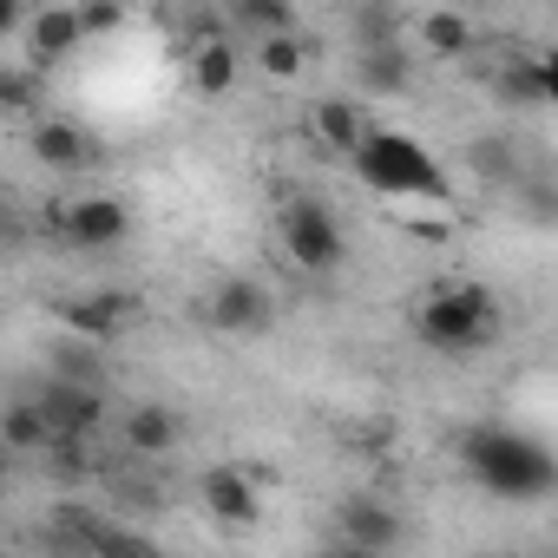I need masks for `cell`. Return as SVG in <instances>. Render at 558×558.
<instances>
[{
  "instance_id": "cell-1",
  "label": "cell",
  "mask_w": 558,
  "mask_h": 558,
  "mask_svg": "<svg viewBox=\"0 0 558 558\" xmlns=\"http://www.w3.org/2000/svg\"><path fill=\"white\" fill-rule=\"evenodd\" d=\"M460 466L473 473V486H480V493L512 499V506L545 499V493H551V480H558L551 447H545V440H532V434H519V427H499V421H480V427H466V434H460Z\"/></svg>"
},
{
  "instance_id": "cell-2",
  "label": "cell",
  "mask_w": 558,
  "mask_h": 558,
  "mask_svg": "<svg viewBox=\"0 0 558 558\" xmlns=\"http://www.w3.org/2000/svg\"><path fill=\"white\" fill-rule=\"evenodd\" d=\"M414 336L434 355H473L499 336V296L486 283H434L414 303Z\"/></svg>"
},
{
  "instance_id": "cell-3",
  "label": "cell",
  "mask_w": 558,
  "mask_h": 558,
  "mask_svg": "<svg viewBox=\"0 0 558 558\" xmlns=\"http://www.w3.org/2000/svg\"><path fill=\"white\" fill-rule=\"evenodd\" d=\"M355 178L368 184V191H381V197H421V204H440V197H453V178H447V165L414 138V132H368V145L355 151Z\"/></svg>"
},
{
  "instance_id": "cell-4",
  "label": "cell",
  "mask_w": 558,
  "mask_h": 558,
  "mask_svg": "<svg viewBox=\"0 0 558 558\" xmlns=\"http://www.w3.org/2000/svg\"><path fill=\"white\" fill-rule=\"evenodd\" d=\"M276 230H283L290 263L310 269V276H329V269L342 263V223L329 217L323 197H290L283 210H276Z\"/></svg>"
},
{
  "instance_id": "cell-5",
  "label": "cell",
  "mask_w": 558,
  "mask_h": 558,
  "mask_svg": "<svg viewBox=\"0 0 558 558\" xmlns=\"http://www.w3.org/2000/svg\"><path fill=\"white\" fill-rule=\"evenodd\" d=\"M47 223H53V230H60L73 250H112V243H125V230H132V210H125L119 197L93 191V197L53 204V210H47Z\"/></svg>"
},
{
  "instance_id": "cell-6",
  "label": "cell",
  "mask_w": 558,
  "mask_h": 558,
  "mask_svg": "<svg viewBox=\"0 0 558 558\" xmlns=\"http://www.w3.org/2000/svg\"><path fill=\"white\" fill-rule=\"evenodd\" d=\"M336 545L381 558V551L401 545V512H395L381 493H349V499L336 506Z\"/></svg>"
},
{
  "instance_id": "cell-7",
  "label": "cell",
  "mask_w": 558,
  "mask_h": 558,
  "mask_svg": "<svg viewBox=\"0 0 558 558\" xmlns=\"http://www.w3.org/2000/svg\"><path fill=\"white\" fill-rule=\"evenodd\" d=\"M269 316H276V303H269V290L256 283V276H223V283L210 290V303H204V323L217 336H263Z\"/></svg>"
},
{
  "instance_id": "cell-8",
  "label": "cell",
  "mask_w": 558,
  "mask_h": 558,
  "mask_svg": "<svg viewBox=\"0 0 558 558\" xmlns=\"http://www.w3.org/2000/svg\"><path fill=\"white\" fill-rule=\"evenodd\" d=\"M34 401H40L53 440H93L99 421H106V395H99L93 381H47Z\"/></svg>"
},
{
  "instance_id": "cell-9",
  "label": "cell",
  "mask_w": 558,
  "mask_h": 558,
  "mask_svg": "<svg viewBox=\"0 0 558 558\" xmlns=\"http://www.w3.org/2000/svg\"><path fill=\"white\" fill-rule=\"evenodd\" d=\"M197 493H204V512H210L217 525H230V532H250V525L263 519V493H256V480H250L243 466H210V473L197 480Z\"/></svg>"
},
{
  "instance_id": "cell-10",
  "label": "cell",
  "mask_w": 558,
  "mask_h": 558,
  "mask_svg": "<svg viewBox=\"0 0 558 558\" xmlns=\"http://www.w3.org/2000/svg\"><path fill=\"white\" fill-rule=\"evenodd\" d=\"M60 316H66V336H73V342H93V349H99V342H112V336L138 316V296H132V290H93V296H73Z\"/></svg>"
},
{
  "instance_id": "cell-11",
  "label": "cell",
  "mask_w": 558,
  "mask_h": 558,
  "mask_svg": "<svg viewBox=\"0 0 558 558\" xmlns=\"http://www.w3.org/2000/svg\"><path fill=\"white\" fill-rule=\"evenodd\" d=\"M310 138H316L329 158H349V165H355V151L368 145V119H362V106H349L342 93H329V99L310 106Z\"/></svg>"
},
{
  "instance_id": "cell-12",
  "label": "cell",
  "mask_w": 558,
  "mask_h": 558,
  "mask_svg": "<svg viewBox=\"0 0 558 558\" xmlns=\"http://www.w3.org/2000/svg\"><path fill=\"white\" fill-rule=\"evenodd\" d=\"M73 47H80L73 8H40V14H27V66H34V73H40V66H60Z\"/></svg>"
},
{
  "instance_id": "cell-13",
  "label": "cell",
  "mask_w": 558,
  "mask_h": 558,
  "mask_svg": "<svg viewBox=\"0 0 558 558\" xmlns=\"http://www.w3.org/2000/svg\"><path fill=\"white\" fill-rule=\"evenodd\" d=\"M551 93H558V66L545 53H519V60L499 66V99L506 106H545Z\"/></svg>"
},
{
  "instance_id": "cell-14",
  "label": "cell",
  "mask_w": 558,
  "mask_h": 558,
  "mask_svg": "<svg viewBox=\"0 0 558 558\" xmlns=\"http://www.w3.org/2000/svg\"><path fill=\"white\" fill-rule=\"evenodd\" d=\"M34 158L47 171H86L93 165V138L73 125V119H40L34 125Z\"/></svg>"
},
{
  "instance_id": "cell-15",
  "label": "cell",
  "mask_w": 558,
  "mask_h": 558,
  "mask_svg": "<svg viewBox=\"0 0 558 558\" xmlns=\"http://www.w3.org/2000/svg\"><path fill=\"white\" fill-rule=\"evenodd\" d=\"M47 447H53V427H47V414H40L34 395L0 408V453H47Z\"/></svg>"
},
{
  "instance_id": "cell-16",
  "label": "cell",
  "mask_w": 558,
  "mask_h": 558,
  "mask_svg": "<svg viewBox=\"0 0 558 558\" xmlns=\"http://www.w3.org/2000/svg\"><path fill=\"white\" fill-rule=\"evenodd\" d=\"M236 66H243V53H236L230 40H217V34H204V40L191 47V86H197L204 99H223V93L236 86Z\"/></svg>"
},
{
  "instance_id": "cell-17",
  "label": "cell",
  "mask_w": 558,
  "mask_h": 558,
  "mask_svg": "<svg viewBox=\"0 0 558 558\" xmlns=\"http://www.w3.org/2000/svg\"><path fill=\"white\" fill-rule=\"evenodd\" d=\"M125 447H132L138 460L171 453V447H178V414H171L165 401H138V408L125 414Z\"/></svg>"
},
{
  "instance_id": "cell-18",
  "label": "cell",
  "mask_w": 558,
  "mask_h": 558,
  "mask_svg": "<svg viewBox=\"0 0 558 558\" xmlns=\"http://www.w3.org/2000/svg\"><path fill=\"white\" fill-rule=\"evenodd\" d=\"M355 80H362V93H408L414 60L401 47H375V53H355Z\"/></svg>"
},
{
  "instance_id": "cell-19",
  "label": "cell",
  "mask_w": 558,
  "mask_h": 558,
  "mask_svg": "<svg viewBox=\"0 0 558 558\" xmlns=\"http://www.w3.org/2000/svg\"><path fill=\"white\" fill-rule=\"evenodd\" d=\"M421 47L427 53H440V60H460V53H473V21L466 14H421Z\"/></svg>"
},
{
  "instance_id": "cell-20",
  "label": "cell",
  "mask_w": 558,
  "mask_h": 558,
  "mask_svg": "<svg viewBox=\"0 0 558 558\" xmlns=\"http://www.w3.org/2000/svg\"><path fill=\"white\" fill-rule=\"evenodd\" d=\"M230 21L243 27V34H296V8H283V0H236L230 8Z\"/></svg>"
},
{
  "instance_id": "cell-21",
  "label": "cell",
  "mask_w": 558,
  "mask_h": 558,
  "mask_svg": "<svg viewBox=\"0 0 558 558\" xmlns=\"http://www.w3.org/2000/svg\"><path fill=\"white\" fill-rule=\"evenodd\" d=\"M93 558H165L138 525H112V519H99V532H93Z\"/></svg>"
},
{
  "instance_id": "cell-22",
  "label": "cell",
  "mask_w": 558,
  "mask_h": 558,
  "mask_svg": "<svg viewBox=\"0 0 558 558\" xmlns=\"http://www.w3.org/2000/svg\"><path fill=\"white\" fill-rule=\"evenodd\" d=\"M256 66H263L269 80H296V73H303V40H296V34H269V40H256Z\"/></svg>"
},
{
  "instance_id": "cell-23",
  "label": "cell",
  "mask_w": 558,
  "mask_h": 558,
  "mask_svg": "<svg viewBox=\"0 0 558 558\" xmlns=\"http://www.w3.org/2000/svg\"><path fill=\"white\" fill-rule=\"evenodd\" d=\"M355 34H362V53H375V47H401V14H388V8H362V14H355Z\"/></svg>"
},
{
  "instance_id": "cell-24",
  "label": "cell",
  "mask_w": 558,
  "mask_h": 558,
  "mask_svg": "<svg viewBox=\"0 0 558 558\" xmlns=\"http://www.w3.org/2000/svg\"><path fill=\"white\" fill-rule=\"evenodd\" d=\"M34 99H40V73H34V66L0 73V112H27Z\"/></svg>"
},
{
  "instance_id": "cell-25",
  "label": "cell",
  "mask_w": 558,
  "mask_h": 558,
  "mask_svg": "<svg viewBox=\"0 0 558 558\" xmlns=\"http://www.w3.org/2000/svg\"><path fill=\"white\" fill-rule=\"evenodd\" d=\"M73 21H80V40H99V34H119V27H125V8L93 0V8H73Z\"/></svg>"
},
{
  "instance_id": "cell-26",
  "label": "cell",
  "mask_w": 558,
  "mask_h": 558,
  "mask_svg": "<svg viewBox=\"0 0 558 558\" xmlns=\"http://www.w3.org/2000/svg\"><path fill=\"white\" fill-rule=\"evenodd\" d=\"M27 27V8H14V0H0V34H21Z\"/></svg>"
},
{
  "instance_id": "cell-27",
  "label": "cell",
  "mask_w": 558,
  "mask_h": 558,
  "mask_svg": "<svg viewBox=\"0 0 558 558\" xmlns=\"http://www.w3.org/2000/svg\"><path fill=\"white\" fill-rule=\"evenodd\" d=\"M310 558H368V551H349V545H323V551H310Z\"/></svg>"
},
{
  "instance_id": "cell-28",
  "label": "cell",
  "mask_w": 558,
  "mask_h": 558,
  "mask_svg": "<svg viewBox=\"0 0 558 558\" xmlns=\"http://www.w3.org/2000/svg\"><path fill=\"white\" fill-rule=\"evenodd\" d=\"M0 499H8V453H0Z\"/></svg>"
},
{
  "instance_id": "cell-29",
  "label": "cell",
  "mask_w": 558,
  "mask_h": 558,
  "mask_svg": "<svg viewBox=\"0 0 558 558\" xmlns=\"http://www.w3.org/2000/svg\"><path fill=\"white\" fill-rule=\"evenodd\" d=\"M473 558H506V551H473Z\"/></svg>"
}]
</instances>
